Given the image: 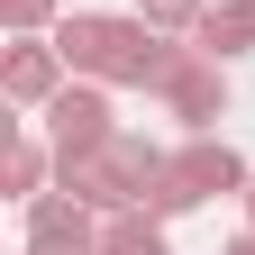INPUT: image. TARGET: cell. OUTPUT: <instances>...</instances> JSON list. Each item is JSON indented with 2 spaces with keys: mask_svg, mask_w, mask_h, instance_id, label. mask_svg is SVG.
I'll return each mask as SVG.
<instances>
[{
  "mask_svg": "<svg viewBox=\"0 0 255 255\" xmlns=\"http://www.w3.org/2000/svg\"><path fill=\"white\" fill-rule=\"evenodd\" d=\"M55 46H64L73 73L110 82V91H155L164 64H173V37L137 9H73V18H55Z\"/></svg>",
  "mask_w": 255,
  "mask_h": 255,
  "instance_id": "6da1fadb",
  "label": "cell"
},
{
  "mask_svg": "<svg viewBox=\"0 0 255 255\" xmlns=\"http://www.w3.org/2000/svg\"><path fill=\"white\" fill-rule=\"evenodd\" d=\"M164 173V146L155 137H137V128H119L110 146H82V155H55V182L73 191V201H91V210H137L146 201V182Z\"/></svg>",
  "mask_w": 255,
  "mask_h": 255,
  "instance_id": "7a4b0ae2",
  "label": "cell"
},
{
  "mask_svg": "<svg viewBox=\"0 0 255 255\" xmlns=\"http://www.w3.org/2000/svg\"><path fill=\"white\" fill-rule=\"evenodd\" d=\"M246 182H255V173H246V155L210 128V137H191V146L164 155V173L146 182V201H137V210L182 219V210H201V201H246Z\"/></svg>",
  "mask_w": 255,
  "mask_h": 255,
  "instance_id": "3957f363",
  "label": "cell"
},
{
  "mask_svg": "<svg viewBox=\"0 0 255 255\" xmlns=\"http://www.w3.org/2000/svg\"><path fill=\"white\" fill-rule=\"evenodd\" d=\"M155 101H164L191 137H210L219 119H228V64L219 55H201V46H173V64H164V82H155Z\"/></svg>",
  "mask_w": 255,
  "mask_h": 255,
  "instance_id": "277c9868",
  "label": "cell"
},
{
  "mask_svg": "<svg viewBox=\"0 0 255 255\" xmlns=\"http://www.w3.org/2000/svg\"><path fill=\"white\" fill-rule=\"evenodd\" d=\"M27 210V246L18 255H101V210L73 201L64 182H46L37 201H18Z\"/></svg>",
  "mask_w": 255,
  "mask_h": 255,
  "instance_id": "5b68a950",
  "label": "cell"
},
{
  "mask_svg": "<svg viewBox=\"0 0 255 255\" xmlns=\"http://www.w3.org/2000/svg\"><path fill=\"white\" fill-rule=\"evenodd\" d=\"M46 119V137H55V155H82V146H110L119 137V110H110V82H91V73H73L55 91V101L37 110Z\"/></svg>",
  "mask_w": 255,
  "mask_h": 255,
  "instance_id": "8992f818",
  "label": "cell"
},
{
  "mask_svg": "<svg viewBox=\"0 0 255 255\" xmlns=\"http://www.w3.org/2000/svg\"><path fill=\"white\" fill-rule=\"evenodd\" d=\"M64 82H73V64H64L55 37H9L0 46V101L9 110H46Z\"/></svg>",
  "mask_w": 255,
  "mask_h": 255,
  "instance_id": "52a82bcc",
  "label": "cell"
},
{
  "mask_svg": "<svg viewBox=\"0 0 255 255\" xmlns=\"http://www.w3.org/2000/svg\"><path fill=\"white\" fill-rule=\"evenodd\" d=\"M0 182H9V201H37V191L55 182V137H37V128H9V155H0Z\"/></svg>",
  "mask_w": 255,
  "mask_h": 255,
  "instance_id": "ba28073f",
  "label": "cell"
},
{
  "mask_svg": "<svg viewBox=\"0 0 255 255\" xmlns=\"http://www.w3.org/2000/svg\"><path fill=\"white\" fill-rule=\"evenodd\" d=\"M191 46L219 55V64H228V55H255V0H210L201 27H191Z\"/></svg>",
  "mask_w": 255,
  "mask_h": 255,
  "instance_id": "9c48e42d",
  "label": "cell"
},
{
  "mask_svg": "<svg viewBox=\"0 0 255 255\" xmlns=\"http://www.w3.org/2000/svg\"><path fill=\"white\" fill-rule=\"evenodd\" d=\"M101 255H173V237H164L155 210H110L101 219Z\"/></svg>",
  "mask_w": 255,
  "mask_h": 255,
  "instance_id": "30bf717a",
  "label": "cell"
},
{
  "mask_svg": "<svg viewBox=\"0 0 255 255\" xmlns=\"http://www.w3.org/2000/svg\"><path fill=\"white\" fill-rule=\"evenodd\" d=\"M55 0H0V27H9V37H55Z\"/></svg>",
  "mask_w": 255,
  "mask_h": 255,
  "instance_id": "8fae6325",
  "label": "cell"
},
{
  "mask_svg": "<svg viewBox=\"0 0 255 255\" xmlns=\"http://www.w3.org/2000/svg\"><path fill=\"white\" fill-rule=\"evenodd\" d=\"M201 9H210V0H137V18H155L164 37H191V27H201Z\"/></svg>",
  "mask_w": 255,
  "mask_h": 255,
  "instance_id": "7c38bea8",
  "label": "cell"
},
{
  "mask_svg": "<svg viewBox=\"0 0 255 255\" xmlns=\"http://www.w3.org/2000/svg\"><path fill=\"white\" fill-rule=\"evenodd\" d=\"M219 255H255V228H237V237H228V246H219Z\"/></svg>",
  "mask_w": 255,
  "mask_h": 255,
  "instance_id": "4fadbf2b",
  "label": "cell"
},
{
  "mask_svg": "<svg viewBox=\"0 0 255 255\" xmlns=\"http://www.w3.org/2000/svg\"><path fill=\"white\" fill-rule=\"evenodd\" d=\"M246 228H255V182H246Z\"/></svg>",
  "mask_w": 255,
  "mask_h": 255,
  "instance_id": "5bb4252c",
  "label": "cell"
}]
</instances>
